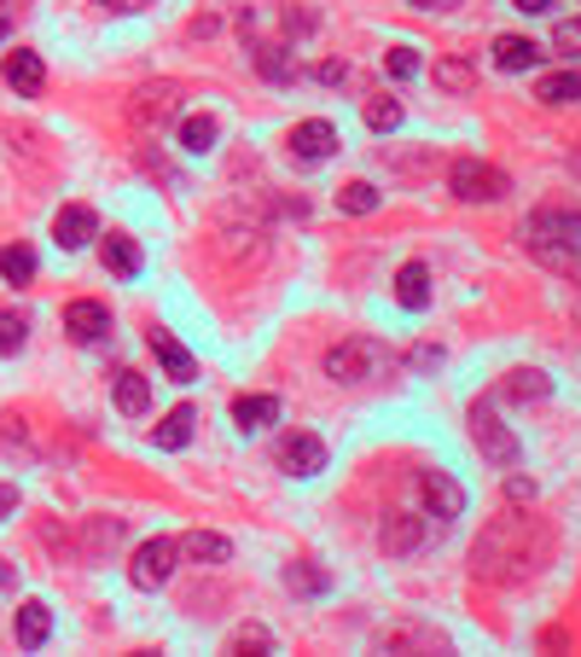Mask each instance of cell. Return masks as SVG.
I'll list each match as a JSON object with an SVG mask.
<instances>
[{
	"label": "cell",
	"instance_id": "obj_1",
	"mask_svg": "<svg viewBox=\"0 0 581 657\" xmlns=\"http://www.w3.org/2000/svg\"><path fill=\"white\" fill-rule=\"evenodd\" d=\"M552 547H559V536H552V524H541L535 512H500L483 536H477V576L494 588H512V583H529L535 570H547Z\"/></svg>",
	"mask_w": 581,
	"mask_h": 657
},
{
	"label": "cell",
	"instance_id": "obj_2",
	"mask_svg": "<svg viewBox=\"0 0 581 657\" xmlns=\"http://www.w3.org/2000/svg\"><path fill=\"white\" fill-rule=\"evenodd\" d=\"M523 245H529V257H535L547 273H575V250H581V221H575V210L564 205H547V210H535L523 221Z\"/></svg>",
	"mask_w": 581,
	"mask_h": 657
},
{
	"label": "cell",
	"instance_id": "obj_3",
	"mask_svg": "<svg viewBox=\"0 0 581 657\" xmlns=\"http://www.w3.org/2000/svg\"><path fill=\"white\" fill-rule=\"evenodd\" d=\"M465 425H471V437H477V448H483L489 466H507V471H512V466L523 460V442L512 437V425L494 419V396H477L471 414H465Z\"/></svg>",
	"mask_w": 581,
	"mask_h": 657
},
{
	"label": "cell",
	"instance_id": "obj_4",
	"mask_svg": "<svg viewBox=\"0 0 581 657\" xmlns=\"http://www.w3.org/2000/svg\"><path fill=\"white\" fill-rule=\"evenodd\" d=\"M378 367H384V344H372V338H343L325 349V378L332 385H361Z\"/></svg>",
	"mask_w": 581,
	"mask_h": 657
},
{
	"label": "cell",
	"instance_id": "obj_5",
	"mask_svg": "<svg viewBox=\"0 0 581 657\" xmlns=\"http://www.w3.org/2000/svg\"><path fill=\"white\" fill-rule=\"evenodd\" d=\"M507 187L512 181L494 163H483V158H460V163H453V198H460V205H500Z\"/></svg>",
	"mask_w": 581,
	"mask_h": 657
},
{
	"label": "cell",
	"instance_id": "obj_6",
	"mask_svg": "<svg viewBox=\"0 0 581 657\" xmlns=\"http://www.w3.org/2000/svg\"><path fill=\"white\" fill-rule=\"evenodd\" d=\"M174 559H181V547H174L169 536H151V541H140V553L129 559V583L134 588H163L169 576H174Z\"/></svg>",
	"mask_w": 581,
	"mask_h": 657
},
{
	"label": "cell",
	"instance_id": "obj_7",
	"mask_svg": "<svg viewBox=\"0 0 581 657\" xmlns=\"http://www.w3.org/2000/svg\"><path fill=\"white\" fill-rule=\"evenodd\" d=\"M437 536H442V529L419 524V512H390L384 518V553H390V559H413V553L437 547Z\"/></svg>",
	"mask_w": 581,
	"mask_h": 657
},
{
	"label": "cell",
	"instance_id": "obj_8",
	"mask_svg": "<svg viewBox=\"0 0 581 657\" xmlns=\"http://www.w3.org/2000/svg\"><path fill=\"white\" fill-rule=\"evenodd\" d=\"M291 158L297 163H325V158H338V129L325 117H309V122H297L291 129Z\"/></svg>",
	"mask_w": 581,
	"mask_h": 657
},
{
	"label": "cell",
	"instance_id": "obj_9",
	"mask_svg": "<svg viewBox=\"0 0 581 657\" xmlns=\"http://www.w3.org/2000/svg\"><path fill=\"white\" fill-rule=\"evenodd\" d=\"M64 332L76 344H106L111 338V309L93 302V297H76V302H64Z\"/></svg>",
	"mask_w": 581,
	"mask_h": 657
},
{
	"label": "cell",
	"instance_id": "obj_10",
	"mask_svg": "<svg viewBox=\"0 0 581 657\" xmlns=\"http://www.w3.org/2000/svg\"><path fill=\"white\" fill-rule=\"evenodd\" d=\"M419 495H424V512H431L437 524H448V518L465 512V489L453 484L448 471H419Z\"/></svg>",
	"mask_w": 581,
	"mask_h": 657
},
{
	"label": "cell",
	"instance_id": "obj_11",
	"mask_svg": "<svg viewBox=\"0 0 581 657\" xmlns=\"http://www.w3.org/2000/svg\"><path fill=\"white\" fill-rule=\"evenodd\" d=\"M325 466V442L314 437V431H291L286 442H280V471H291V477H314Z\"/></svg>",
	"mask_w": 581,
	"mask_h": 657
},
{
	"label": "cell",
	"instance_id": "obj_12",
	"mask_svg": "<svg viewBox=\"0 0 581 657\" xmlns=\"http://www.w3.org/2000/svg\"><path fill=\"white\" fill-rule=\"evenodd\" d=\"M146 344H151V356H158V367L174 378V385H192V378H198V361L187 356V344H174V332H163V326H151V332H146Z\"/></svg>",
	"mask_w": 581,
	"mask_h": 657
},
{
	"label": "cell",
	"instance_id": "obj_13",
	"mask_svg": "<svg viewBox=\"0 0 581 657\" xmlns=\"http://www.w3.org/2000/svg\"><path fill=\"white\" fill-rule=\"evenodd\" d=\"M7 82H12V93H23V99H36V93L47 88V70H41V53H36V47H12V53H7Z\"/></svg>",
	"mask_w": 581,
	"mask_h": 657
},
{
	"label": "cell",
	"instance_id": "obj_14",
	"mask_svg": "<svg viewBox=\"0 0 581 657\" xmlns=\"http://www.w3.org/2000/svg\"><path fill=\"white\" fill-rule=\"evenodd\" d=\"M93 233H99V216H93L88 205H64V210H59V221H53V239H59L64 250L93 245Z\"/></svg>",
	"mask_w": 581,
	"mask_h": 657
},
{
	"label": "cell",
	"instance_id": "obj_15",
	"mask_svg": "<svg viewBox=\"0 0 581 657\" xmlns=\"http://www.w3.org/2000/svg\"><path fill=\"white\" fill-rule=\"evenodd\" d=\"M174 547H181L187 559H198V565H227V559H233V541L216 536V529H187Z\"/></svg>",
	"mask_w": 581,
	"mask_h": 657
},
{
	"label": "cell",
	"instance_id": "obj_16",
	"mask_svg": "<svg viewBox=\"0 0 581 657\" xmlns=\"http://www.w3.org/2000/svg\"><path fill=\"white\" fill-rule=\"evenodd\" d=\"M47 635H53V611L41 599H23L18 605V646L36 651V646H47Z\"/></svg>",
	"mask_w": 581,
	"mask_h": 657
},
{
	"label": "cell",
	"instance_id": "obj_17",
	"mask_svg": "<svg viewBox=\"0 0 581 657\" xmlns=\"http://www.w3.org/2000/svg\"><path fill=\"white\" fill-rule=\"evenodd\" d=\"M174 106H181V88H169V82L140 88V93H134V122H140V129H151V122H163Z\"/></svg>",
	"mask_w": 581,
	"mask_h": 657
},
{
	"label": "cell",
	"instance_id": "obj_18",
	"mask_svg": "<svg viewBox=\"0 0 581 657\" xmlns=\"http://www.w3.org/2000/svg\"><path fill=\"white\" fill-rule=\"evenodd\" d=\"M494 396H512V401H547V396H552V378L535 372V367H518V372H507V378L494 385Z\"/></svg>",
	"mask_w": 581,
	"mask_h": 657
},
{
	"label": "cell",
	"instance_id": "obj_19",
	"mask_svg": "<svg viewBox=\"0 0 581 657\" xmlns=\"http://www.w3.org/2000/svg\"><path fill=\"white\" fill-rule=\"evenodd\" d=\"M99 257H106V268L117 273V280H134L140 273V245L129 233H106L99 239Z\"/></svg>",
	"mask_w": 581,
	"mask_h": 657
},
{
	"label": "cell",
	"instance_id": "obj_20",
	"mask_svg": "<svg viewBox=\"0 0 581 657\" xmlns=\"http://www.w3.org/2000/svg\"><path fill=\"white\" fill-rule=\"evenodd\" d=\"M111 396H117V408L129 414V419H140V414L151 408V385H146L140 372H129V367H122V372L111 378Z\"/></svg>",
	"mask_w": 581,
	"mask_h": 657
},
{
	"label": "cell",
	"instance_id": "obj_21",
	"mask_svg": "<svg viewBox=\"0 0 581 657\" xmlns=\"http://www.w3.org/2000/svg\"><path fill=\"white\" fill-rule=\"evenodd\" d=\"M494 64L507 70V76H512V70H535V64H541V47L529 41V36H500V41H494Z\"/></svg>",
	"mask_w": 581,
	"mask_h": 657
},
{
	"label": "cell",
	"instance_id": "obj_22",
	"mask_svg": "<svg viewBox=\"0 0 581 657\" xmlns=\"http://www.w3.org/2000/svg\"><path fill=\"white\" fill-rule=\"evenodd\" d=\"M395 302L401 309H424V302H431V268L424 262H408L395 273Z\"/></svg>",
	"mask_w": 581,
	"mask_h": 657
},
{
	"label": "cell",
	"instance_id": "obj_23",
	"mask_svg": "<svg viewBox=\"0 0 581 657\" xmlns=\"http://www.w3.org/2000/svg\"><path fill=\"white\" fill-rule=\"evenodd\" d=\"M280 419V396H239L233 401V425L239 431H262V425Z\"/></svg>",
	"mask_w": 581,
	"mask_h": 657
},
{
	"label": "cell",
	"instance_id": "obj_24",
	"mask_svg": "<svg viewBox=\"0 0 581 657\" xmlns=\"http://www.w3.org/2000/svg\"><path fill=\"white\" fill-rule=\"evenodd\" d=\"M431 76H437V88H442V93H471V88H477V64H471V59H460V53L437 59V70H431Z\"/></svg>",
	"mask_w": 581,
	"mask_h": 657
},
{
	"label": "cell",
	"instance_id": "obj_25",
	"mask_svg": "<svg viewBox=\"0 0 581 657\" xmlns=\"http://www.w3.org/2000/svg\"><path fill=\"white\" fill-rule=\"evenodd\" d=\"M192 431H198V414H192V408H174V414L158 425V431H151V442L174 454V448H187V442H192Z\"/></svg>",
	"mask_w": 581,
	"mask_h": 657
},
{
	"label": "cell",
	"instance_id": "obj_26",
	"mask_svg": "<svg viewBox=\"0 0 581 657\" xmlns=\"http://www.w3.org/2000/svg\"><path fill=\"white\" fill-rule=\"evenodd\" d=\"M0 280H7V286H30L36 280V250L30 245H0Z\"/></svg>",
	"mask_w": 581,
	"mask_h": 657
},
{
	"label": "cell",
	"instance_id": "obj_27",
	"mask_svg": "<svg viewBox=\"0 0 581 657\" xmlns=\"http://www.w3.org/2000/svg\"><path fill=\"white\" fill-rule=\"evenodd\" d=\"M361 117H367V129H372V135H395V129H401V99L372 93L367 106H361Z\"/></svg>",
	"mask_w": 581,
	"mask_h": 657
},
{
	"label": "cell",
	"instance_id": "obj_28",
	"mask_svg": "<svg viewBox=\"0 0 581 657\" xmlns=\"http://www.w3.org/2000/svg\"><path fill=\"white\" fill-rule=\"evenodd\" d=\"M227 651H239V657H273V651H280V640H273L262 623H250V628H233Z\"/></svg>",
	"mask_w": 581,
	"mask_h": 657
},
{
	"label": "cell",
	"instance_id": "obj_29",
	"mask_svg": "<svg viewBox=\"0 0 581 657\" xmlns=\"http://www.w3.org/2000/svg\"><path fill=\"white\" fill-rule=\"evenodd\" d=\"M30 344V315L23 309H0V356H18Z\"/></svg>",
	"mask_w": 581,
	"mask_h": 657
},
{
	"label": "cell",
	"instance_id": "obj_30",
	"mask_svg": "<svg viewBox=\"0 0 581 657\" xmlns=\"http://www.w3.org/2000/svg\"><path fill=\"white\" fill-rule=\"evenodd\" d=\"M181 146H187V151H210V146H216V117H210V111L181 117Z\"/></svg>",
	"mask_w": 581,
	"mask_h": 657
},
{
	"label": "cell",
	"instance_id": "obj_31",
	"mask_svg": "<svg viewBox=\"0 0 581 657\" xmlns=\"http://www.w3.org/2000/svg\"><path fill=\"white\" fill-rule=\"evenodd\" d=\"M338 210H343V216H372V210H378V187H372V181H343Z\"/></svg>",
	"mask_w": 581,
	"mask_h": 657
},
{
	"label": "cell",
	"instance_id": "obj_32",
	"mask_svg": "<svg viewBox=\"0 0 581 657\" xmlns=\"http://www.w3.org/2000/svg\"><path fill=\"white\" fill-rule=\"evenodd\" d=\"M575 88H581V82H575V70L564 64L559 76H547V82L535 88V99H541V106H575Z\"/></svg>",
	"mask_w": 581,
	"mask_h": 657
},
{
	"label": "cell",
	"instance_id": "obj_33",
	"mask_svg": "<svg viewBox=\"0 0 581 657\" xmlns=\"http://www.w3.org/2000/svg\"><path fill=\"white\" fill-rule=\"evenodd\" d=\"M257 64H262L268 82H297V64L286 53H273V47H257Z\"/></svg>",
	"mask_w": 581,
	"mask_h": 657
},
{
	"label": "cell",
	"instance_id": "obj_34",
	"mask_svg": "<svg viewBox=\"0 0 581 657\" xmlns=\"http://www.w3.org/2000/svg\"><path fill=\"white\" fill-rule=\"evenodd\" d=\"M384 70L395 76V82H413V76H419V53H413V47H390Z\"/></svg>",
	"mask_w": 581,
	"mask_h": 657
},
{
	"label": "cell",
	"instance_id": "obj_35",
	"mask_svg": "<svg viewBox=\"0 0 581 657\" xmlns=\"http://www.w3.org/2000/svg\"><path fill=\"white\" fill-rule=\"evenodd\" d=\"M291 588L297 594H325V576L314 565H291Z\"/></svg>",
	"mask_w": 581,
	"mask_h": 657
},
{
	"label": "cell",
	"instance_id": "obj_36",
	"mask_svg": "<svg viewBox=\"0 0 581 657\" xmlns=\"http://www.w3.org/2000/svg\"><path fill=\"white\" fill-rule=\"evenodd\" d=\"M500 495H507V500H518V507H529V500H535V484H529V477H518V471H507V484H500Z\"/></svg>",
	"mask_w": 581,
	"mask_h": 657
},
{
	"label": "cell",
	"instance_id": "obj_37",
	"mask_svg": "<svg viewBox=\"0 0 581 657\" xmlns=\"http://www.w3.org/2000/svg\"><path fill=\"white\" fill-rule=\"evenodd\" d=\"M309 76H314V82H343V59H320Z\"/></svg>",
	"mask_w": 581,
	"mask_h": 657
},
{
	"label": "cell",
	"instance_id": "obj_38",
	"mask_svg": "<svg viewBox=\"0 0 581 657\" xmlns=\"http://www.w3.org/2000/svg\"><path fill=\"white\" fill-rule=\"evenodd\" d=\"M575 41H581V23H575V18H564V30H559V47H564V53H575Z\"/></svg>",
	"mask_w": 581,
	"mask_h": 657
},
{
	"label": "cell",
	"instance_id": "obj_39",
	"mask_svg": "<svg viewBox=\"0 0 581 657\" xmlns=\"http://www.w3.org/2000/svg\"><path fill=\"white\" fill-rule=\"evenodd\" d=\"M12 512H18V489L0 484V518H12Z\"/></svg>",
	"mask_w": 581,
	"mask_h": 657
},
{
	"label": "cell",
	"instance_id": "obj_40",
	"mask_svg": "<svg viewBox=\"0 0 581 657\" xmlns=\"http://www.w3.org/2000/svg\"><path fill=\"white\" fill-rule=\"evenodd\" d=\"M408 361H413V367H437V361H442V349H413Z\"/></svg>",
	"mask_w": 581,
	"mask_h": 657
},
{
	"label": "cell",
	"instance_id": "obj_41",
	"mask_svg": "<svg viewBox=\"0 0 581 657\" xmlns=\"http://www.w3.org/2000/svg\"><path fill=\"white\" fill-rule=\"evenodd\" d=\"M99 7H106V12H140L146 0H99Z\"/></svg>",
	"mask_w": 581,
	"mask_h": 657
},
{
	"label": "cell",
	"instance_id": "obj_42",
	"mask_svg": "<svg viewBox=\"0 0 581 657\" xmlns=\"http://www.w3.org/2000/svg\"><path fill=\"white\" fill-rule=\"evenodd\" d=\"M408 7H413V12H448L453 0H408Z\"/></svg>",
	"mask_w": 581,
	"mask_h": 657
},
{
	"label": "cell",
	"instance_id": "obj_43",
	"mask_svg": "<svg viewBox=\"0 0 581 657\" xmlns=\"http://www.w3.org/2000/svg\"><path fill=\"white\" fill-rule=\"evenodd\" d=\"M552 0H518V12H547Z\"/></svg>",
	"mask_w": 581,
	"mask_h": 657
},
{
	"label": "cell",
	"instance_id": "obj_44",
	"mask_svg": "<svg viewBox=\"0 0 581 657\" xmlns=\"http://www.w3.org/2000/svg\"><path fill=\"white\" fill-rule=\"evenodd\" d=\"M18 583V576H12V565H0V588H12Z\"/></svg>",
	"mask_w": 581,
	"mask_h": 657
},
{
	"label": "cell",
	"instance_id": "obj_45",
	"mask_svg": "<svg viewBox=\"0 0 581 657\" xmlns=\"http://www.w3.org/2000/svg\"><path fill=\"white\" fill-rule=\"evenodd\" d=\"M7 36H12V18H7V12H0V41H7Z\"/></svg>",
	"mask_w": 581,
	"mask_h": 657
},
{
	"label": "cell",
	"instance_id": "obj_46",
	"mask_svg": "<svg viewBox=\"0 0 581 657\" xmlns=\"http://www.w3.org/2000/svg\"><path fill=\"white\" fill-rule=\"evenodd\" d=\"M146 7H151V0H146Z\"/></svg>",
	"mask_w": 581,
	"mask_h": 657
}]
</instances>
